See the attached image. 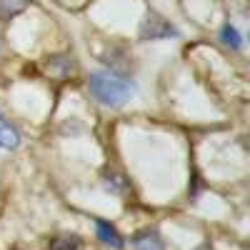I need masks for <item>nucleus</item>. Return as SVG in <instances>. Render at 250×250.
Masks as SVG:
<instances>
[{"label":"nucleus","mask_w":250,"mask_h":250,"mask_svg":"<svg viewBox=\"0 0 250 250\" xmlns=\"http://www.w3.org/2000/svg\"><path fill=\"white\" fill-rule=\"evenodd\" d=\"M50 250H80V240L70 235H60L50 243Z\"/></svg>","instance_id":"obj_8"},{"label":"nucleus","mask_w":250,"mask_h":250,"mask_svg":"<svg viewBox=\"0 0 250 250\" xmlns=\"http://www.w3.org/2000/svg\"><path fill=\"white\" fill-rule=\"evenodd\" d=\"M30 8V0H0V20H13Z\"/></svg>","instance_id":"obj_4"},{"label":"nucleus","mask_w":250,"mask_h":250,"mask_svg":"<svg viewBox=\"0 0 250 250\" xmlns=\"http://www.w3.org/2000/svg\"><path fill=\"white\" fill-rule=\"evenodd\" d=\"M95 233H98V238L105 243V245H110V248H115V250H120L125 243H123V238H120V233L115 230V225L113 223H108V220H95Z\"/></svg>","instance_id":"obj_3"},{"label":"nucleus","mask_w":250,"mask_h":250,"mask_svg":"<svg viewBox=\"0 0 250 250\" xmlns=\"http://www.w3.org/2000/svg\"><path fill=\"white\" fill-rule=\"evenodd\" d=\"M90 93L98 103L108 108H120L133 98V83L115 73H95L90 75Z\"/></svg>","instance_id":"obj_1"},{"label":"nucleus","mask_w":250,"mask_h":250,"mask_svg":"<svg viewBox=\"0 0 250 250\" xmlns=\"http://www.w3.org/2000/svg\"><path fill=\"white\" fill-rule=\"evenodd\" d=\"M18 143H20V138H18L15 128L10 123H5L3 115H0V145H3V148H15Z\"/></svg>","instance_id":"obj_6"},{"label":"nucleus","mask_w":250,"mask_h":250,"mask_svg":"<svg viewBox=\"0 0 250 250\" xmlns=\"http://www.w3.org/2000/svg\"><path fill=\"white\" fill-rule=\"evenodd\" d=\"M140 38L143 40H158V38H178V30L173 23H168L163 15L158 13H148L143 20V25H140Z\"/></svg>","instance_id":"obj_2"},{"label":"nucleus","mask_w":250,"mask_h":250,"mask_svg":"<svg viewBox=\"0 0 250 250\" xmlns=\"http://www.w3.org/2000/svg\"><path fill=\"white\" fill-rule=\"evenodd\" d=\"M135 250H163V240L155 230H145L135 238Z\"/></svg>","instance_id":"obj_5"},{"label":"nucleus","mask_w":250,"mask_h":250,"mask_svg":"<svg viewBox=\"0 0 250 250\" xmlns=\"http://www.w3.org/2000/svg\"><path fill=\"white\" fill-rule=\"evenodd\" d=\"M220 38H223V43H225V45H230V48H240V45H243L240 33H238L233 25H223V30H220Z\"/></svg>","instance_id":"obj_7"}]
</instances>
